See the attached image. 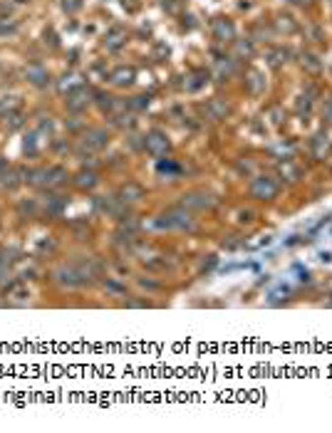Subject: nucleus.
I'll use <instances>...</instances> for the list:
<instances>
[{
    "instance_id": "1",
    "label": "nucleus",
    "mask_w": 332,
    "mask_h": 433,
    "mask_svg": "<svg viewBox=\"0 0 332 433\" xmlns=\"http://www.w3.org/2000/svg\"><path fill=\"white\" fill-rule=\"evenodd\" d=\"M25 77H27L32 84H37V87H40V84H45V82H48V69H43L40 65H30V67L25 69Z\"/></svg>"
},
{
    "instance_id": "2",
    "label": "nucleus",
    "mask_w": 332,
    "mask_h": 433,
    "mask_svg": "<svg viewBox=\"0 0 332 433\" xmlns=\"http://www.w3.org/2000/svg\"><path fill=\"white\" fill-rule=\"evenodd\" d=\"M146 146H149V151H154V154H164L166 149H169V141H166L159 132H154L151 137L146 139Z\"/></svg>"
},
{
    "instance_id": "3",
    "label": "nucleus",
    "mask_w": 332,
    "mask_h": 433,
    "mask_svg": "<svg viewBox=\"0 0 332 433\" xmlns=\"http://www.w3.org/2000/svg\"><path fill=\"white\" fill-rule=\"evenodd\" d=\"M132 79H134V69L132 67H119L112 74V82L114 84H132Z\"/></svg>"
},
{
    "instance_id": "4",
    "label": "nucleus",
    "mask_w": 332,
    "mask_h": 433,
    "mask_svg": "<svg viewBox=\"0 0 332 433\" xmlns=\"http://www.w3.org/2000/svg\"><path fill=\"white\" fill-rule=\"evenodd\" d=\"M216 35H218L221 40H231V37H233V25L226 23V20H218V23H216Z\"/></svg>"
},
{
    "instance_id": "5",
    "label": "nucleus",
    "mask_w": 332,
    "mask_h": 433,
    "mask_svg": "<svg viewBox=\"0 0 332 433\" xmlns=\"http://www.w3.org/2000/svg\"><path fill=\"white\" fill-rule=\"evenodd\" d=\"M57 87H60V92H67V90H72V87H79V77H77V74H65L62 82H60Z\"/></svg>"
},
{
    "instance_id": "6",
    "label": "nucleus",
    "mask_w": 332,
    "mask_h": 433,
    "mask_svg": "<svg viewBox=\"0 0 332 433\" xmlns=\"http://www.w3.org/2000/svg\"><path fill=\"white\" fill-rule=\"evenodd\" d=\"M87 104V99H85V94H74L70 99V109H82Z\"/></svg>"
},
{
    "instance_id": "7",
    "label": "nucleus",
    "mask_w": 332,
    "mask_h": 433,
    "mask_svg": "<svg viewBox=\"0 0 332 433\" xmlns=\"http://www.w3.org/2000/svg\"><path fill=\"white\" fill-rule=\"evenodd\" d=\"M119 37H121V32H119V30H114V32L109 35V47H119V45H121V40H119Z\"/></svg>"
},
{
    "instance_id": "8",
    "label": "nucleus",
    "mask_w": 332,
    "mask_h": 433,
    "mask_svg": "<svg viewBox=\"0 0 332 433\" xmlns=\"http://www.w3.org/2000/svg\"><path fill=\"white\" fill-rule=\"evenodd\" d=\"M293 3H308V0H293Z\"/></svg>"
}]
</instances>
